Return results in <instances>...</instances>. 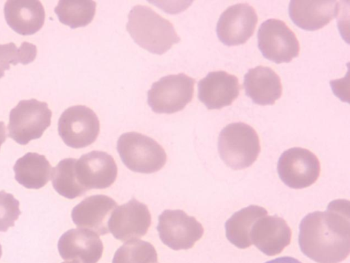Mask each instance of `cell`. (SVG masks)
I'll list each match as a JSON object with an SVG mask.
<instances>
[{"instance_id": "cell-23", "label": "cell", "mask_w": 350, "mask_h": 263, "mask_svg": "<svg viewBox=\"0 0 350 263\" xmlns=\"http://www.w3.org/2000/svg\"><path fill=\"white\" fill-rule=\"evenodd\" d=\"M96 3L90 0H60L55 8L59 21L71 28L83 27L94 18Z\"/></svg>"}, {"instance_id": "cell-12", "label": "cell", "mask_w": 350, "mask_h": 263, "mask_svg": "<svg viewBox=\"0 0 350 263\" xmlns=\"http://www.w3.org/2000/svg\"><path fill=\"white\" fill-rule=\"evenodd\" d=\"M258 21L254 8L242 3L227 8L217 24L219 39L228 46L245 43L254 34Z\"/></svg>"}, {"instance_id": "cell-27", "label": "cell", "mask_w": 350, "mask_h": 263, "mask_svg": "<svg viewBox=\"0 0 350 263\" xmlns=\"http://www.w3.org/2000/svg\"><path fill=\"white\" fill-rule=\"evenodd\" d=\"M20 214L19 201L12 194L0 191V231L13 227Z\"/></svg>"}, {"instance_id": "cell-24", "label": "cell", "mask_w": 350, "mask_h": 263, "mask_svg": "<svg viewBox=\"0 0 350 263\" xmlns=\"http://www.w3.org/2000/svg\"><path fill=\"white\" fill-rule=\"evenodd\" d=\"M77 159L66 158L61 160L53 168L51 175L54 189L60 195L67 199H75L87 191L79 182L75 164Z\"/></svg>"}, {"instance_id": "cell-10", "label": "cell", "mask_w": 350, "mask_h": 263, "mask_svg": "<svg viewBox=\"0 0 350 263\" xmlns=\"http://www.w3.org/2000/svg\"><path fill=\"white\" fill-rule=\"evenodd\" d=\"M277 170L280 179L294 189L307 188L320 175L321 164L315 154L308 149L293 147L280 157Z\"/></svg>"}, {"instance_id": "cell-17", "label": "cell", "mask_w": 350, "mask_h": 263, "mask_svg": "<svg viewBox=\"0 0 350 263\" xmlns=\"http://www.w3.org/2000/svg\"><path fill=\"white\" fill-rule=\"evenodd\" d=\"M117 207L116 202L108 196L93 195L77 204L72 210L71 217L79 228L104 235L109 232L108 221Z\"/></svg>"}, {"instance_id": "cell-18", "label": "cell", "mask_w": 350, "mask_h": 263, "mask_svg": "<svg viewBox=\"0 0 350 263\" xmlns=\"http://www.w3.org/2000/svg\"><path fill=\"white\" fill-rule=\"evenodd\" d=\"M339 10L336 1L293 0L288 12L293 23L304 29L314 31L327 25Z\"/></svg>"}, {"instance_id": "cell-26", "label": "cell", "mask_w": 350, "mask_h": 263, "mask_svg": "<svg viewBox=\"0 0 350 263\" xmlns=\"http://www.w3.org/2000/svg\"><path fill=\"white\" fill-rule=\"evenodd\" d=\"M36 55L37 48L31 42H23L19 47L14 42L0 45V78L10 69V64H27L35 60Z\"/></svg>"}, {"instance_id": "cell-3", "label": "cell", "mask_w": 350, "mask_h": 263, "mask_svg": "<svg viewBox=\"0 0 350 263\" xmlns=\"http://www.w3.org/2000/svg\"><path fill=\"white\" fill-rule=\"evenodd\" d=\"M218 151L222 161L234 170L250 167L260 152L256 130L242 123H232L224 127L218 138Z\"/></svg>"}, {"instance_id": "cell-19", "label": "cell", "mask_w": 350, "mask_h": 263, "mask_svg": "<svg viewBox=\"0 0 350 263\" xmlns=\"http://www.w3.org/2000/svg\"><path fill=\"white\" fill-rule=\"evenodd\" d=\"M4 15L8 25L21 35L36 33L45 19L42 3L35 0H8L4 5Z\"/></svg>"}, {"instance_id": "cell-31", "label": "cell", "mask_w": 350, "mask_h": 263, "mask_svg": "<svg viewBox=\"0 0 350 263\" xmlns=\"http://www.w3.org/2000/svg\"><path fill=\"white\" fill-rule=\"evenodd\" d=\"M1 255H2V249H1V246L0 245V258L1 257Z\"/></svg>"}, {"instance_id": "cell-13", "label": "cell", "mask_w": 350, "mask_h": 263, "mask_svg": "<svg viewBox=\"0 0 350 263\" xmlns=\"http://www.w3.org/2000/svg\"><path fill=\"white\" fill-rule=\"evenodd\" d=\"M75 171L79 184L87 191L109 187L118 175V168L113 157L100 151H92L82 155L76 161Z\"/></svg>"}, {"instance_id": "cell-20", "label": "cell", "mask_w": 350, "mask_h": 263, "mask_svg": "<svg viewBox=\"0 0 350 263\" xmlns=\"http://www.w3.org/2000/svg\"><path fill=\"white\" fill-rule=\"evenodd\" d=\"M243 86L246 95L260 105L274 104L282 94L279 75L267 66L250 69L244 76Z\"/></svg>"}, {"instance_id": "cell-1", "label": "cell", "mask_w": 350, "mask_h": 263, "mask_svg": "<svg viewBox=\"0 0 350 263\" xmlns=\"http://www.w3.org/2000/svg\"><path fill=\"white\" fill-rule=\"evenodd\" d=\"M349 201H331L325 211H315L299 225L302 253L317 263H339L350 253Z\"/></svg>"}, {"instance_id": "cell-11", "label": "cell", "mask_w": 350, "mask_h": 263, "mask_svg": "<svg viewBox=\"0 0 350 263\" xmlns=\"http://www.w3.org/2000/svg\"><path fill=\"white\" fill-rule=\"evenodd\" d=\"M150 224L151 215L147 205L132 198L113 211L108 229L115 238L123 242L142 237Z\"/></svg>"}, {"instance_id": "cell-7", "label": "cell", "mask_w": 350, "mask_h": 263, "mask_svg": "<svg viewBox=\"0 0 350 263\" xmlns=\"http://www.w3.org/2000/svg\"><path fill=\"white\" fill-rule=\"evenodd\" d=\"M100 132V122L90 108L77 105L69 107L58 121V133L68 147L79 149L92 144Z\"/></svg>"}, {"instance_id": "cell-30", "label": "cell", "mask_w": 350, "mask_h": 263, "mask_svg": "<svg viewBox=\"0 0 350 263\" xmlns=\"http://www.w3.org/2000/svg\"><path fill=\"white\" fill-rule=\"evenodd\" d=\"M62 263H77V262H74V261H67V262H62Z\"/></svg>"}, {"instance_id": "cell-14", "label": "cell", "mask_w": 350, "mask_h": 263, "mask_svg": "<svg viewBox=\"0 0 350 263\" xmlns=\"http://www.w3.org/2000/svg\"><path fill=\"white\" fill-rule=\"evenodd\" d=\"M59 255L66 261L96 263L103 252V245L96 232L83 228L65 232L57 244Z\"/></svg>"}, {"instance_id": "cell-5", "label": "cell", "mask_w": 350, "mask_h": 263, "mask_svg": "<svg viewBox=\"0 0 350 263\" xmlns=\"http://www.w3.org/2000/svg\"><path fill=\"white\" fill-rule=\"evenodd\" d=\"M52 112L48 104L36 99L22 100L10 112L8 136L20 145L40 138L50 126Z\"/></svg>"}, {"instance_id": "cell-2", "label": "cell", "mask_w": 350, "mask_h": 263, "mask_svg": "<svg viewBox=\"0 0 350 263\" xmlns=\"http://www.w3.org/2000/svg\"><path fill=\"white\" fill-rule=\"evenodd\" d=\"M126 28L138 45L155 54L164 53L180 40L170 21L147 5L131 10Z\"/></svg>"}, {"instance_id": "cell-28", "label": "cell", "mask_w": 350, "mask_h": 263, "mask_svg": "<svg viewBox=\"0 0 350 263\" xmlns=\"http://www.w3.org/2000/svg\"><path fill=\"white\" fill-rule=\"evenodd\" d=\"M265 263H301L297 259L289 256H284L275 258L266 262Z\"/></svg>"}, {"instance_id": "cell-22", "label": "cell", "mask_w": 350, "mask_h": 263, "mask_svg": "<svg viewBox=\"0 0 350 263\" xmlns=\"http://www.w3.org/2000/svg\"><path fill=\"white\" fill-rule=\"evenodd\" d=\"M267 211L261 206L251 205L232 214L225 223L227 239L239 249H246L252 244L250 232L254 223Z\"/></svg>"}, {"instance_id": "cell-16", "label": "cell", "mask_w": 350, "mask_h": 263, "mask_svg": "<svg viewBox=\"0 0 350 263\" xmlns=\"http://www.w3.org/2000/svg\"><path fill=\"white\" fill-rule=\"evenodd\" d=\"M238 78L224 71L210 72L198 82V99L208 110L228 106L238 97Z\"/></svg>"}, {"instance_id": "cell-25", "label": "cell", "mask_w": 350, "mask_h": 263, "mask_svg": "<svg viewBox=\"0 0 350 263\" xmlns=\"http://www.w3.org/2000/svg\"><path fill=\"white\" fill-rule=\"evenodd\" d=\"M157 253L148 242L129 240L116 251L112 263H157Z\"/></svg>"}, {"instance_id": "cell-15", "label": "cell", "mask_w": 350, "mask_h": 263, "mask_svg": "<svg viewBox=\"0 0 350 263\" xmlns=\"http://www.w3.org/2000/svg\"><path fill=\"white\" fill-rule=\"evenodd\" d=\"M292 231L284 219L276 215H265L253 225L250 240L260 251L269 256L280 253L291 240Z\"/></svg>"}, {"instance_id": "cell-6", "label": "cell", "mask_w": 350, "mask_h": 263, "mask_svg": "<svg viewBox=\"0 0 350 263\" xmlns=\"http://www.w3.org/2000/svg\"><path fill=\"white\" fill-rule=\"evenodd\" d=\"M195 79L178 73L161 77L148 92V103L156 113L172 114L182 110L193 98Z\"/></svg>"}, {"instance_id": "cell-9", "label": "cell", "mask_w": 350, "mask_h": 263, "mask_svg": "<svg viewBox=\"0 0 350 263\" xmlns=\"http://www.w3.org/2000/svg\"><path fill=\"white\" fill-rule=\"evenodd\" d=\"M258 45L265 58L277 64L291 62L298 56L300 49L295 33L284 21L276 18L260 25Z\"/></svg>"}, {"instance_id": "cell-21", "label": "cell", "mask_w": 350, "mask_h": 263, "mask_svg": "<svg viewBox=\"0 0 350 263\" xmlns=\"http://www.w3.org/2000/svg\"><path fill=\"white\" fill-rule=\"evenodd\" d=\"M16 180L27 188L39 189L51 178L53 168L43 155L27 153L13 167Z\"/></svg>"}, {"instance_id": "cell-4", "label": "cell", "mask_w": 350, "mask_h": 263, "mask_svg": "<svg viewBox=\"0 0 350 263\" xmlns=\"http://www.w3.org/2000/svg\"><path fill=\"white\" fill-rule=\"evenodd\" d=\"M117 150L124 164L137 173H155L167 161L165 150L156 140L135 132L122 134L117 142Z\"/></svg>"}, {"instance_id": "cell-8", "label": "cell", "mask_w": 350, "mask_h": 263, "mask_svg": "<svg viewBox=\"0 0 350 263\" xmlns=\"http://www.w3.org/2000/svg\"><path fill=\"white\" fill-rule=\"evenodd\" d=\"M157 229L161 242L175 251L192 248L204 234L202 224L181 210H164Z\"/></svg>"}, {"instance_id": "cell-32", "label": "cell", "mask_w": 350, "mask_h": 263, "mask_svg": "<svg viewBox=\"0 0 350 263\" xmlns=\"http://www.w3.org/2000/svg\"><path fill=\"white\" fill-rule=\"evenodd\" d=\"M157 263H158V262H157Z\"/></svg>"}, {"instance_id": "cell-29", "label": "cell", "mask_w": 350, "mask_h": 263, "mask_svg": "<svg viewBox=\"0 0 350 263\" xmlns=\"http://www.w3.org/2000/svg\"><path fill=\"white\" fill-rule=\"evenodd\" d=\"M6 129L3 122L0 121V147L6 140Z\"/></svg>"}]
</instances>
